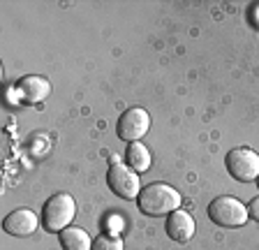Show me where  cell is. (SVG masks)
Instances as JSON below:
<instances>
[{
    "instance_id": "14",
    "label": "cell",
    "mask_w": 259,
    "mask_h": 250,
    "mask_svg": "<svg viewBox=\"0 0 259 250\" xmlns=\"http://www.w3.org/2000/svg\"><path fill=\"white\" fill-rule=\"evenodd\" d=\"M257 185H259V179H257Z\"/></svg>"
},
{
    "instance_id": "8",
    "label": "cell",
    "mask_w": 259,
    "mask_h": 250,
    "mask_svg": "<svg viewBox=\"0 0 259 250\" xmlns=\"http://www.w3.org/2000/svg\"><path fill=\"white\" fill-rule=\"evenodd\" d=\"M16 91H19V98H21L23 104H39L49 98L51 84L44 76L30 74V76H23L21 81L16 84Z\"/></svg>"
},
{
    "instance_id": "3",
    "label": "cell",
    "mask_w": 259,
    "mask_h": 250,
    "mask_svg": "<svg viewBox=\"0 0 259 250\" xmlns=\"http://www.w3.org/2000/svg\"><path fill=\"white\" fill-rule=\"evenodd\" d=\"M208 218L220 227H243L248 223V206H243V201L236 197H215L208 204Z\"/></svg>"
},
{
    "instance_id": "9",
    "label": "cell",
    "mask_w": 259,
    "mask_h": 250,
    "mask_svg": "<svg viewBox=\"0 0 259 250\" xmlns=\"http://www.w3.org/2000/svg\"><path fill=\"white\" fill-rule=\"evenodd\" d=\"M194 229H197L194 218L190 216L188 211H174V213H169V218H167V232H169V236H171L174 241H178V243H188V241L194 236Z\"/></svg>"
},
{
    "instance_id": "4",
    "label": "cell",
    "mask_w": 259,
    "mask_h": 250,
    "mask_svg": "<svg viewBox=\"0 0 259 250\" xmlns=\"http://www.w3.org/2000/svg\"><path fill=\"white\" fill-rule=\"evenodd\" d=\"M107 183H109V188L118 197H123V199H137L141 192L137 172L130 167V164H123V162H113L111 167H109Z\"/></svg>"
},
{
    "instance_id": "12",
    "label": "cell",
    "mask_w": 259,
    "mask_h": 250,
    "mask_svg": "<svg viewBox=\"0 0 259 250\" xmlns=\"http://www.w3.org/2000/svg\"><path fill=\"white\" fill-rule=\"evenodd\" d=\"M93 250H123V239L118 234H100L93 243Z\"/></svg>"
},
{
    "instance_id": "10",
    "label": "cell",
    "mask_w": 259,
    "mask_h": 250,
    "mask_svg": "<svg viewBox=\"0 0 259 250\" xmlns=\"http://www.w3.org/2000/svg\"><path fill=\"white\" fill-rule=\"evenodd\" d=\"M63 250H93V241L81 227H67L60 232Z\"/></svg>"
},
{
    "instance_id": "6",
    "label": "cell",
    "mask_w": 259,
    "mask_h": 250,
    "mask_svg": "<svg viewBox=\"0 0 259 250\" xmlns=\"http://www.w3.org/2000/svg\"><path fill=\"white\" fill-rule=\"evenodd\" d=\"M148 130H151V116H148V111L141 109V107L127 109V111L118 118V125H116L118 137L123 139V142H127V144L139 142Z\"/></svg>"
},
{
    "instance_id": "1",
    "label": "cell",
    "mask_w": 259,
    "mask_h": 250,
    "mask_svg": "<svg viewBox=\"0 0 259 250\" xmlns=\"http://www.w3.org/2000/svg\"><path fill=\"white\" fill-rule=\"evenodd\" d=\"M183 197L178 195L176 188L167 183H151L146 185L144 190L137 197V204H139V211L146 213V216H169V213L178 211Z\"/></svg>"
},
{
    "instance_id": "7",
    "label": "cell",
    "mask_w": 259,
    "mask_h": 250,
    "mask_svg": "<svg viewBox=\"0 0 259 250\" xmlns=\"http://www.w3.org/2000/svg\"><path fill=\"white\" fill-rule=\"evenodd\" d=\"M39 218L30 209H16L3 220V229L12 236H30L32 232H37Z\"/></svg>"
},
{
    "instance_id": "2",
    "label": "cell",
    "mask_w": 259,
    "mask_h": 250,
    "mask_svg": "<svg viewBox=\"0 0 259 250\" xmlns=\"http://www.w3.org/2000/svg\"><path fill=\"white\" fill-rule=\"evenodd\" d=\"M76 216V201L67 192H58L44 204L42 209V227L51 234H60Z\"/></svg>"
},
{
    "instance_id": "11",
    "label": "cell",
    "mask_w": 259,
    "mask_h": 250,
    "mask_svg": "<svg viewBox=\"0 0 259 250\" xmlns=\"http://www.w3.org/2000/svg\"><path fill=\"white\" fill-rule=\"evenodd\" d=\"M127 164L132 169H135L137 174H141V172H146V169L151 167V151L144 146L141 142H132L127 146Z\"/></svg>"
},
{
    "instance_id": "13",
    "label": "cell",
    "mask_w": 259,
    "mask_h": 250,
    "mask_svg": "<svg viewBox=\"0 0 259 250\" xmlns=\"http://www.w3.org/2000/svg\"><path fill=\"white\" fill-rule=\"evenodd\" d=\"M248 213H250V218H254V220H257V223H259V197H257V199H252V201H250Z\"/></svg>"
},
{
    "instance_id": "5",
    "label": "cell",
    "mask_w": 259,
    "mask_h": 250,
    "mask_svg": "<svg viewBox=\"0 0 259 250\" xmlns=\"http://www.w3.org/2000/svg\"><path fill=\"white\" fill-rule=\"evenodd\" d=\"M227 169L236 181H254L259 179V155L252 148H234L227 153Z\"/></svg>"
}]
</instances>
